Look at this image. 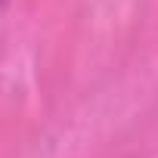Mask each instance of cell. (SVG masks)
<instances>
[{
	"mask_svg": "<svg viewBox=\"0 0 158 158\" xmlns=\"http://www.w3.org/2000/svg\"><path fill=\"white\" fill-rule=\"evenodd\" d=\"M3 3H6V0H0V6H3Z\"/></svg>",
	"mask_w": 158,
	"mask_h": 158,
	"instance_id": "6da1fadb",
	"label": "cell"
}]
</instances>
